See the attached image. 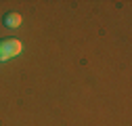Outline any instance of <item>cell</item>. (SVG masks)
<instances>
[{
    "mask_svg": "<svg viewBox=\"0 0 132 126\" xmlns=\"http://www.w3.org/2000/svg\"><path fill=\"white\" fill-rule=\"evenodd\" d=\"M23 51V44L17 38H2L0 40V61H9L13 57H17Z\"/></svg>",
    "mask_w": 132,
    "mask_h": 126,
    "instance_id": "6da1fadb",
    "label": "cell"
},
{
    "mask_svg": "<svg viewBox=\"0 0 132 126\" xmlns=\"http://www.w3.org/2000/svg\"><path fill=\"white\" fill-rule=\"evenodd\" d=\"M2 21H4L6 27H19L23 19H21V15H19V13H6Z\"/></svg>",
    "mask_w": 132,
    "mask_h": 126,
    "instance_id": "7a4b0ae2",
    "label": "cell"
}]
</instances>
